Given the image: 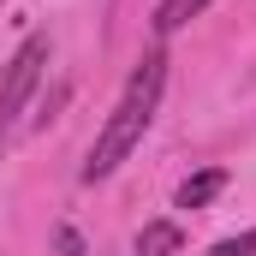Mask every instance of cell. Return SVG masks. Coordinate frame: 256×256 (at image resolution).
<instances>
[{
    "label": "cell",
    "mask_w": 256,
    "mask_h": 256,
    "mask_svg": "<svg viewBox=\"0 0 256 256\" xmlns=\"http://www.w3.org/2000/svg\"><path fill=\"white\" fill-rule=\"evenodd\" d=\"M42 66H48V42L42 36H30L18 54H12V66H6V78H0V137H6V126L24 114V102L36 96V84H42Z\"/></svg>",
    "instance_id": "cell-2"
},
{
    "label": "cell",
    "mask_w": 256,
    "mask_h": 256,
    "mask_svg": "<svg viewBox=\"0 0 256 256\" xmlns=\"http://www.w3.org/2000/svg\"><path fill=\"white\" fill-rule=\"evenodd\" d=\"M220 191H226V167H202V173H191L179 185V208H202V202H214Z\"/></svg>",
    "instance_id": "cell-3"
},
{
    "label": "cell",
    "mask_w": 256,
    "mask_h": 256,
    "mask_svg": "<svg viewBox=\"0 0 256 256\" xmlns=\"http://www.w3.org/2000/svg\"><path fill=\"white\" fill-rule=\"evenodd\" d=\"M208 0H161L155 6V36H173V30H185L196 12H202Z\"/></svg>",
    "instance_id": "cell-5"
},
{
    "label": "cell",
    "mask_w": 256,
    "mask_h": 256,
    "mask_svg": "<svg viewBox=\"0 0 256 256\" xmlns=\"http://www.w3.org/2000/svg\"><path fill=\"white\" fill-rule=\"evenodd\" d=\"M161 84H167V60H161V54H143V66L131 72L126 96H120V108H114V120H108V126H102V137L90 143L84 185L108 179V173L126 161L131 149L143 143V131H149V120H155V102H161Z\"/></svg>",
    "instance_id": "cell-1"
},
{
    "label": "cell",
    "mask_w": 256,
    "mask_h": 256,
    "mask_svg": "<svg viewBox=\"0 0 256 256\" xmlns=\"http://www.w3.org/2000/svg\"><path fill=\"white\" fill-rule=\"evenodd\" d=\"M179 244H185V232L173 220H149L137 232V256H179Z\"/></svg>",
    "instance_id": "cell-4"
},
{
    "label": "cell",
    "mask_w": 256,
    "mask_h": 256,
    "mask_svg": "<svg viewBox=\"0 0 256 256\" xmlns=\"http://www.w3.org/2000/svg\"><path fill=\"white\" fill-rule=\"evenodd\" d=\"M214 256H256V226H250V232H238V238H220Z\"/></svg>",
    "instance_id": "cell-6"
}]
</instances>
